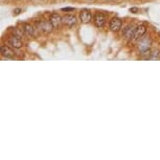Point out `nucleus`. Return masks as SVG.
Here are the masks:
<instances>
[{"label":"nucleus","mask_w":160,"mask_h":160,"mask_svg":"<svg viewBox=\"0 0 160 160\" xmlns=\"http://www.w3.org/2000/svg\"><path fill=\"white\" fill-rule=\"evenodd\" d=\"M151 46H152V40L150 38H141L138 42V49L141 52V55H150Z\"/></svg>","instance_id":"obj_1"},{"label":"nucleus","mask_w":160,"mask_h":160,"mask_svg":"<svg viewBox=\"0 0 160 160\" xmlns=\"http://www.w3.org/2000/svg\"><path fill=\"white\" fill-rule=\"evenodd\" d=\"M36 26H37V28L39 31H41L42 32H44V34H49V32H52V29L55 28L52 25V23L47 20H41V21H37L36 22Z\"/></svg>","instance_id":"obj_2"},{"label":"nucleus","mask_w":160,"mask_h":160,"mask_svg":"<svg viewBox=\"0 0 160 160\" xmlns=\"http://www.w3.org/2000/svg\"><path fill=\"white\" fill-rule=\"evenodd\" d=\"M106 20H107V17L102 13H96L94 16H93V23H94V25L98 28H104L106 24Z\"/></svg>","instance_id":"obj_3"},{"label":"nucleus","mask_w":160,"mask_h":160,"mask_svg":"<svg viewBox=\"0 0 160 160\" xmlns=\"http://www.w3.org/2000/svg\"><path fill=\"white\" fill-rule=\"evenodd\" d=\"M62 23L64 25L68 26L69 28H72L73 26L77 25L78 23V20H77V17L74 15H65V16L62 17Z\"/></svg>","instance_id":"obj_4"},{"label":"nucleus","mask_w":160,"mask_h":160,"mask_svg":"<svg viewBox=\"0 0 160 160\" xmlns=\"http://www.w3.org/2000/svg\"><path fill=\"white\" fill-rule=\"evenodd\" d=\"M93 20V16L91 12L87 8H84L80 12V21L84 24H88Z\"/></svg>","instance_id":"obj_5"},{"label":"nucleus","mask_w":160,"mask_h":160,"mask_svg":"<svg viewBox=\"0 0 160 160\" xmlns=\"http://www.w3.org/2000/svg\"><path fill=\"white\" fill-rule=\"evenodd\" d=\"M122 26V21L117 17H113L109 22V28L112 32H118L120 31Z\"/></svg>","instance_id":"obj_6"},{"label":"nucleus","mask_w":160,"mask_h":160,"mask_svg":"<svg viewBox=\"0 0 160 160\" xmlns=\"http://www.w3.org/2000/svg\"><path fill=\"white\" fill-rule=\"evenodd\" d=\"M136 28L137 26L133 25V24H128V25L123 28L122 36L126 39H133V37H134V35H135V31H136Z\"/></svg>","instance_id":"obj_7"},{"label":"nucleus","mask_w":160,"mask_h":160,"mask_svg":"<svg viewBox=\"0 0 160 160\" xmlns=\"http://www.w3.org/2000/svg\"><path fill=\"white\" fill-rule=\"evenodd\" d=\"M8 45H11L15 49H20V48L22 47L23 43L18 36H11V37L8 38Z\"/></svg>","instance_id":"obj_8"},{"label":"nucleus","mask_w":160,"mask_h":160,"mask_svg":"<svg viewBox=\"0 0 160 160\" xmlns=\"http://www.w3.org/2000/svg\"><path fill=\"white\" fill-rule=\"evenodd\" d=\"M0 51H1V55L7 59H15V52L13 49H11L10 47L7 46V45H1V48H0Z\"/></svg>","instance_id":"obj_9"},{"label":"nucleus","mask_w":160,"mask_h":160,"mask_svg":"<svg viewBox=\"0 0 160 160\" xmlns=\"http://www.w3.org/2000/svg\"><path fill=\"white\" fill-rule=\"evenodd\" d=\"M146 32H147V28L143 24L138 25L136 28V31H135V35H134V37H133V40H135V41L140 40V39L146 35Z\"/></svg>","instance_id":"obj_10"},{"label":"nucleus","mask_w":160,"mask_h":160,"mask_svg":"<svg viewBox=\"0 0 160 160\" xmlns=\"http://www.w3.org/2000/svg\"><path fill=\"white\" fill-rule=\"evenodd\" d=\"M50 22L52 23V25H53V28H58L60 25H61V23H62V18L59 16L57 13H53V14H51L50 15Z\"/></svg>","instance_id":"obj_11"},{"label":"nucleus","mask_w":160,"mask_h":160,"mask_svg":"<svg viewBox=\"0 0 160 160\" xmlns=\"http://www.w3.org/2000/svg\"><path fill=\"white\" fill-rule=\"evenodd\" d=\"M23 31L25 32V35L28 36H35V28L32 24H28V23H25L23 25Z\"/></svg>","instance_id":"obj_12"},{"label":"nucleus","mask_w":160,"mask_h":160,"mask_svg":"<svg viewBox=\"0 0 160 160\" xmlns=\"http://www.w3.org/2000/svg\"><path fill=\"white\" fill-rule=\"evenodd\" d=\"M160 58V50H154L153 52L150 53V59L157 60Z\"/></svg>","instance_id":"obj_13"},{"label":"nucleus","mask_w":160,"mask_h":160,"mask_svg":"<svg viewBox=\"0 0 160 160\" xmlns=\"http://www.w3.org/2000/svg\"><path fill=\"white\" fill-rule=\"evenodd\" d=\"M130 12H131V13L136 14V13L139 12V8H130Z\"/></svg>","instance_id":"obj_14"},{"label":"nucleus","mask_w":160,"mask_h":160,"mask_svg":"<svg viewBox=\"0 0 160 160\" xmlns=\"http://www.w3.org/2000/svg\"><path fill=\"white\" fill-rule=\"evenodd\" d=\"M62 11H64V12H73L74 8H63Z\"/></svg>","instance_id":"obj_15"},{"label":"nucleus","mask_w":160,"mask_h":160,"mask_svg":"<svg viewBox=\"0 0 160 160\" xmlns=\"http://www.w3.org/2000/svg\"><path fill=\"white\" fill-rule=\"evenodd\" d=\"M21 11H22L21 8H16V10L14 11V15H15V16H17V15L21 14Z\"/></svg>","instance_id":"obj_16"}]
</instances>
